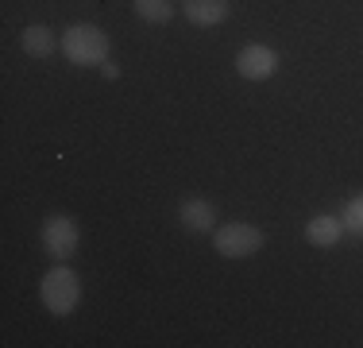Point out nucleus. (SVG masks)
<instances>
[{
    "mask_svg": "<svg viewBox=\"0 0 363 348\" xmlns=\"http://www.w3.org/2000/svg\"><path fill=\"white\" fill-rule=\"evenodd\" d=\"M178 221H182V229H189V232H213L217 229V205H213L209 197H186V202L178 205Z\"/></svg>",
    "mask_w": 363,
    "mask_h": 348,
    "instance_id": "423d86ee",
    "label": "nucleus"
},
{
    "mask_svg": "<svg viewBox=\"0 0 363 348\" xmlns=\"http://www.w3.org/2000/svg\"><path fill=\"white\" fill-rule=\"evenodd\" d=\"M340 221H344V232H356V236H363V194L352 197V202L340 209Z\"/></svg>",
    "mask_w": 363,
    "mask_h": 348,
    "instance_id": "9b49d317",
    "label": "nucleus"
},
{
    "mask_svg": "<svg viewBox=\"0 0 363 348\" xmlns=\"http://www.w3.org/2000/svg\"><path fill=\"white\" fill-rule=\"evenodd\" d=\"M101 74H105L108 82H116V77H120V66H116V62H101Z\"/></svg>",
    "mask_w": 363,
    "mask_h": 348,
    "instance_id": "f8f14e48",
    "label": "nucleus"
},
{
    "mask_svg": "<svg viewBox=\"0 0 363 348\" xmlns=\"http://www.w3.org/2000/svg\"><path fill=\"white\" fill-rule=\"evenodd\" d=\"M39 298L55 317H70V313L77 310V302H82V278H77L74 267L55 263L39 283Z\"/></svg>",
    "mask_w": 363,
    "mask_h": 348,
    "instance_id": "f03ea898",
    "label": "nucleus"
},
{
    "mask_svg": "<svg viewBox=\"0 0 363 348\" xmlns=\"http://www.w3.org/2000/svg\"><path fill=\"white\" fill-rule=\"evenodd\" d=\"M58 39H62L66 62H74V66H101V62H108L112 43H108V35L101 31L97 23H70Z\"/></svg>",
    "mask_w": 363,
    "mask_h": 348,
    "instance_id": "f257e3e1",
    "label": "nucleus"
},
{
    "mask_svg": "<svg viewBox=\"0 0 363 348\" xmlns=\"http://www.w3.org/2000/svg\"><path fill=\"white\" fill-rule=\"evenodd\" d=\"M344 236V221L340 217H333V213H317V217H309V224H306V240L313 244V248H336Z\"/></svg>",
    "mask_w": 363,
    "mask_h": 348,
    "instance_id": "6e6552de",
    "label": "nucleus"
},
{
    "mask_svg": "<svg viewBox=\"0 0 363 348\" xmlns=\"http://www.w3.org/2000/svg\"><path fill=\"white\" fill-rule=\"evenodd\" d=\"M132 8L143 23H155V28L174 20V0H132Z\"/></svg>",
    "mask_w": 363,
    "mask_h": 348,
    "instance_id": "9d476101",
    "label": "nucleus"
},
{
    "mask_svg": "<svg viewBox=\"0 0 363 348\" xmlns=\"http://www.w3.org/2000/svg\"><path fill=\"white\" fill-rule=\"evenodd\" d=\"M228 0H182V16H186L194 28H217L228 20Z\"/></svg>",
    "mask_w": 363,
    "mask_h": 348,
    "instance_id": "0eeeda50",
    "label": "nucleus"
},
{
    "mask_svg": "<svg viewBox=\"0 0 363 348\" xmlns=\"http://www.w3.org/2000/svg\"><path fill=\"white\" fill-rule=\"evenodd\" d=\"M20 47L31 58H50L55 50H62V39H55V31L43 28V23H31V28L20 31Z\"/></svg>",
    "mask_w": 363,
    "mask_h": 348,
    "instance_id": "1a4fd4ad",
    "label": "nucleus"
},
{
    "mask_svg": "<svg viewBox=\"0 0 363 348\" xmlns=\"http://www.w3.org/2000/svg\"><path fill=\"white\" fill-rule=\"evenodd\" d=\"M236 70L247 82H267V77L279 74V50L267 47V43H247L236 55Z\"/></svg>",
    "mask_w": 363,
    "mask_h": 348,
    "instance_id": "39448f33",
    "label": "nucleus"
},
{
    "mask_svg": "<svg viewBox=\"0 0 363 348\" xmlns=\"http://www.w3.org/2000/svg\"><path fill=\"white\" fill-rule=\"evenodd\" d=\"M263 244H267V232L259 224H247V221H232V224L213 229V248L224 259H252Z\"/></svg>",
    "mask_w": 363,
    "mask_h": 348,
    "instance_id": "7ed1b4c3",
    "label": "nucleus"
},
{
    "mask_svg": "<svg viewBox=\"0 0 363 348\" xmlns=\"http://www.w3.org/2000/svg\"><path fill=\"white\" fill-rule=\"evenodd\" d=\"M77 244H82V224H77L74 217L55 213V217H47V221H43V251H47L55 263L74 259Z\"/></svg>",
    "mask_w": 363,
    "mask_h": 348,
    "instance_id": "20e7f679",
    "label": "nucleus"
}]
</instances>
